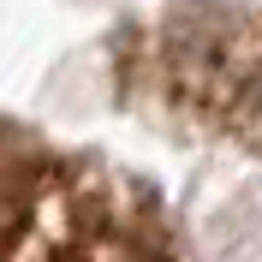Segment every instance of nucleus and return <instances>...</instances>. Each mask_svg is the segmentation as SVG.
I'll return each mask as SVG.
<instances>
[{
    "instance_id": "f257e3e1",
    "label": "nucleus",
    "mask_w": 262,
    "mask_h": 262,
    "mask_svg": "<svg viewBox=\"0 0 262 262\" xmlns=\"http://www.w3.org/2000/svg\"><path fill=\"white\" fill-rule=\"evenodd\" d=\"M0 262H167V250L119 191L0 137Z\"/></svg>"
},
{
    "instance_id": "f03ea898",
    "label": "nucleus",
    "mask_w": 262,
    "mask_h": 262,
    "mask_svg": "<svg viewBox=\"0 0 262 262\" xmlns=\"http://www.w3.org/2000/svg\"><path fill=\"white\" fill-rule=\"evenodd\" d=\"M167 72L179 83V96H191L196 107L232 114L245 96L262 90V36H245L221 12H214V24L185 18L167 36Z\"/></svg>"
}]
</instances>
